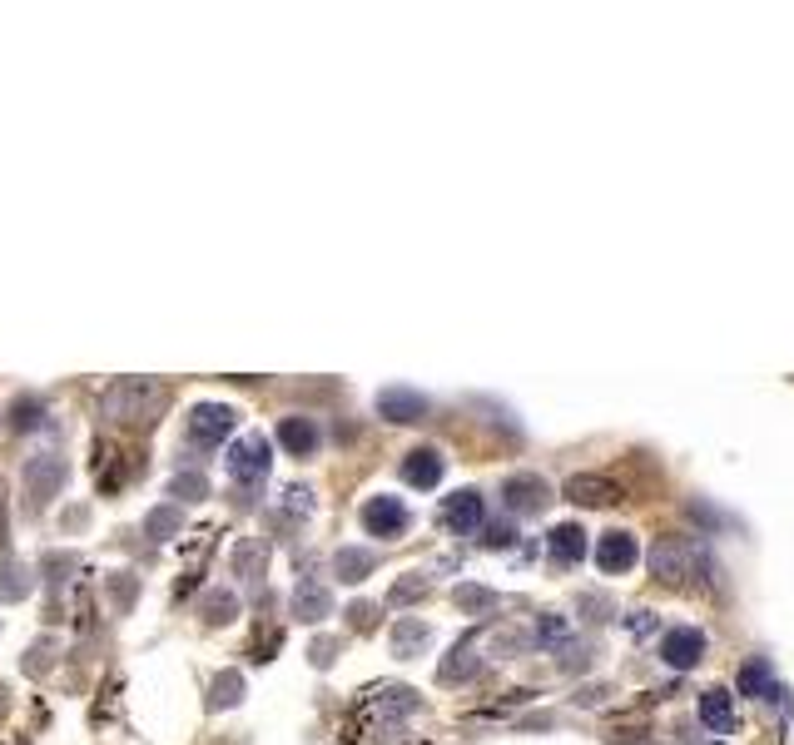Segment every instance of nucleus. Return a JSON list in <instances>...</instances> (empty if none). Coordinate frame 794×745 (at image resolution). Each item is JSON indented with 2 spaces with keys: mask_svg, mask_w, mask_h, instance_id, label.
<instances>
[{
  "mask_svg": "<svg viewBox=\"0 0 794 745\" xmlns=\"http://www.w3.org/2000/svg\"><path fill=\"white\" fill-rule=\"evenodd\" d=\"M110 596H115V616H125V611H130V601H134V577H130V572H115V577H110Z\"/></svg>",
  "mask_w": 794,
  "mask_h": 745,
  "instance_id": "473e14b6",
  "label": "nucleus"
},
{
  "mask_svg": "<svg viewBox=\"0 0 794 745\" xmlns=\"http://www.w3.org/2000/svg\"><path fill=\"white\" fill-rule=\"evenodd\" d=\"M35 587V567L30 562H0V601H25Z\"/></svg>",
  "mask_w": 794,
  "mask_h": 745,
  "instance_id": "5701e85b",
  "label": "nucleus"
},
{
  "mask_svg": "<svg viewBox=\"0 0 794 745\" xmlns=\"http://www.w3.org/2000/svg\"><path fill=\"white\" fill-rule=\"evenodd\" d=\"M715 745H725V741H715Z\"/></svg>",
  "mask_w": 794,
  "mask_h": 745,
  "instance_id": "58836bf2",
  "label": "nucleus"
},
{
  "mask_svg": "<svg viewBox=\"0 0 794 745\" xmlns=\"http://www.w3.org/2000/svg\"><path fill=\"white\" fill-rule=\"evenodd\" d=\"M566 497H571L576 507H616V502H621V487H616L611 477H596V472H576V477L566 482Z\"/></svg>",
  "mask_w": 794,
  "mask_h": 745,
  "instance_id": "ddd939ff",
  "label": "nucleus"
},
{
  "mask_svg": "<svg viewBox=\"0 0 794 745\" xmlns=\"http://www.w3.org/2000/svg\"><path fill=\"white\" fill-rule=\"evenodd\" d=\"M417 596H427V577H402V582H393V592H388V606H412Z\"/></svg>",
  "mask_w": 794,
  "mask_h": 745,
  "instance_id": "2f4dec72",
  "label": "nucleus"
},
{
  "mask_svg": "<svg viewBox=\"0 0 794 745\" xmlns=\"http://www.w3.org/2000/svg\"><path fill=\"white\" fill-rule=\"evenodd\" d=\"M358 517H363V532H368V537H402V532H407V522H412V517H407V507H402V497H388V492L368 497Z\"/></svg>",
  "mask_w": 794,
  "mask_h": 745,
  "instance_id": "423d86ee",
  "label": "nucleus"
},
{
  "mask_svg": "<svg viewBox=\"0 0 794 745\" xmlns=\"http://www.w3.org/2000/svg\"><path fill=\"white\" fill-rule=\"evenodd\" d=\"M60 487H65V457L40 452V457H30V462H25V492H30V502H35V507H45Z\"/></svg>",
  "mask_w": 794,
  "mask_h": 745,
  "instance_id": "0eeeda50",
  "label": "nucleus"
},
{
  "mask_svg": "<svg viewBox=\"0 0 794 745\" xmlns=\"http://www.w3.org/2000/svg\"><path fill=\"white\" fill-rule=\"evenodd\" d=\"M442 527L457 532V537L477 532V527H482V492H472V487L452 492V497L442 502Z\"/></svg>",
  "mask_w": 794,
  "mask_h": 745,
  "instance_id": "9b49d317",
  "label": "nucleus"
},
{
  "mask_svg": "<svg viewBox=\"0 0 794 745\" xmlns=\"http://www.w3.org/2000/svg\"><path fill=\"white\" fill-rule=\"evenodd\" d=\"M626 631H631V636H651V631H656V616H651V611H631V616H626Z\"/></svg>",
  "mask_w": 794,
  "mask_h": 745,
  "instance_id": "f704fd0d",
  "label": "nucleus"
},
{
  "mask_svg": "<svg viewBox=\"0 0 794 745\" xmlns=\"http://www.w3.org/2000/svg\"><path fill=\"white\" fill-rule=\"evenodd\" d=\"M234 423H239V413L229 403H194L189 418H184V433H189L194 447H224V438L234 433Z\"/></svg>",
  "mask_w": 794,
  "mask_h": 745,
  "instance_id": "7ed1b4c3",
  "label": "nucleus"
},
{
  "mask_svg": "<svg viewBox=\"0 0 794 745\" xmlns=\"http://www.w3.org/2000/svg\"><path fill=\"white\" fill-rule=\"evenodd\" d=\"M239 701H244V676H239V671L214 676V686H209V706L219 711V706H239Z\"/></svg>",
  "mask_w": 794,
  "mask_h": 745,
  "instance_id": "cd10ccee",
  "label": "nucleus"
},
{
  "mask_svg": "<svg viewBox=\"0 0 794 745\" xmlns=\"http://www.w3.org/2000/svg\"><path fill=\"white\" fill-rule=\"evenodd\" d=\"M169 497H179V502H199V497H209L204 472H179V477L169 482Z\"/></svg>",
  "mask_w": 794,
  "mask_h": 745,
  "instance_id": "c756f323",
  "label": "nucleus"
},
{
  "mask_svg": "<svg viewBox=\"0 0 794 745\" xmlns=\"http://www.w3.org/2000/svg\"><path fill=\"white\" fill-rule=\"evenodd\" d=\"M40 418H45V408H40L35 398H20V403H15V428H40Z\"/></svg>",
  "mask_w": 794,
  "mask_h": 745,
  "instance_id": "72a5a7b5",
  "label": "nucleus"
},
{
  "mask_svg": "<svg viewBox=\"0 0 794 745\" xmlns=\"http://www.w3.org/2000/svg\"><path fill=\"white\" fill-rule=\"evenodd\" d=\"M313 666H333V641H318V646H313Z\"/></svg>",
  "mask_w": 794,
  "mask_h": 745,
  "instance_id": "4c0bfd02",
  "label": "nucleus"
},
{
  "mask_svg": "<svg viewBox=\"0 0 794 745\" xmlns=\"http://www.w3.org/2000/svg\"><path fill=\"white\" fill-rule=\"evenodd\" d=\"M566 641H571V621H566V616H556V611H546V616L536 621V646L556 651V646H566Z\"/></svg>",
  "mask_w": 794,
  "mask_h": 745,
  "instance_id": "bb28decb",
  "label": "nucleus"
},
{
  "mask_svg": "<svg viewBox=\"0 0 794 745\" xmlns=\"http://www.w3.org/2000/svg\"><path fill=\"white\" fill-rule=\"evenodd\" d=\"M546 552H551V562H556V567H576V562L586 557V532H581L576 522H561V527H551Z\"/></svg>",
  "mask_w": 794,
  "mask_h": 745,
  "instance_id": "dca6fc26",
  "label": "nucleus"
},
{
  "mask_svg": "<svg viewBox=\"0 0 794 745\" xmlns=\"http://www.w3.org/2000/svg\"><path fill=\"white\" fill-rule=\"evenodd\" d=\"M661 656H665V666H670V671H690V666H700V656H705V631H695V626H675V631H665Z\"/></svg>",
  "mask_w": 794,
  "mask_h": 745,
  "instance_id": "1a4fd4ad",
  "label": "nucleus"
},
{
  "mask_svg": "<svg viewBox=\"0 0 794 745\" xmlns=\"http://www.w3.org/2000/svg\"><path fill=\"white\" fill-rule=\"evenodd\" d=\"M45 666H50V641H35V646H30V661H25V671H30V676H40Z\"/></svg>",
  "mask_w": 794,
  "mask_h": 745,
  "instance_id": "c9c22d12",
  "label": "nucleus"
},
{
  "mask_svg": "<svg viewBox=\"0 0 794 745\" xmlns=\"http://www.w3.org/2000/svg\"><path fill=\"white\" fill-rule=\"evenodd\" d=\"M636 537L631 532H606V537H596V567L606 572V577H621V572H631L636 567Z\"/></svg>",
  "mask_w": 794,
  "mask_h": 745,
  "instance_id": "f8f14e48",
  "label": "nucleus"
},
{
  "mask_svg": "<svg viewBox=\"0 0 794 745\" xmlns=\"http://www.w3.org/2000/svg\"><path fill=\"white\" fill-rule=\"evenodd\" d=\"M457 606H462V611H492V606H497V592L462 582V587H457Z\"/></svg>",
  "mask_w": 794,
  "mask_h": 745,
  "instance_id": "7c9ffc66",
  "label": "nucleus"
},
{
  "mask_svg": "<svg viewBox=\"0 0 794 745\" xmlns=\"http://www.w3.org/2000/svg\"><path fill=\"white\" fill-rule=\"evenodd\" d=\"M467 676H477V646H472V641H457V646L447 651V661L437 666V681H442V686H457V681H467Z\"/></svg>",
  "mask_w": 794,
  "mask_h": 745,
  "instance_id": "4be33fe9",
  "label": "nucleus"
},
{
  "mask_svg": "<svg viewBox=\"0 0 794 745\" xmlns=\"http://www.w3.org/2000/svg\"><path fill=\"white\" fill-rule=\"evenodd\" d=\"M293 616H298V621H328V616H333V592H328L323 582L303 577V582L293 587Z\"/></svg>",
  "mask_w": 794,
  "mask_h": 745,
  "instance_id": "2eb2a0df",
  "label": "nucleus"
},
{
  "mask_svg": "<svg viewBox=\"0 0 794 745\" xmlns=\"http://www.w3.org/2000/svg\"><path fill=\"white\" fill-rule=\"evenodd\" d=\"M427 636H432V631H427V621L402 616V621L393 626V656H402V661H407V656H417V651L427 646Z\"/></svg>",
  "mask_w": 794,
  "mask_h": 745,
  "instance_id": "393cba45",
  "label": "nucleus"
},
{
  "mask_svg": "<svg viewBox=\"0 0 794 745\" xmlns=\"http://www.w3.org/2000/svg\"><path fill=\"white\" fill-rule=\"evenodd\" d=\"M373 567H378V552H368V547H338V557H333V572L348 587H358L363 577H373Z\"/></svg>",
  "mask_w": 794,
  "mask_h": 745,
  "instance_id": "412c9836",
  "label": "nucleus"
},
{
  "mask_svg": "<svg viewBox=\"0 0 794 745\" xmlns=\"http://www.w3.org/2000/svg\"><path fill=\"white\" fill-rule=\"evenodd\" d=\"M507 542H512V527H502V522L487 527V547H507Z\"/></svg>",
  "mask_w": 794,
  "mask_h": 745,
  "instance_id": "e433bc0d",
  "label": "nucleus"
},
{
  "mask_svg": "<svg viewBox=\"0 0 794 745\" xmlns=\"http://www.w3.org/2000/svg\"><path fill=\"white\" fill-rule=\"evenodd\" d=\"M179 527H184V512H179V507H154V512L144 517V537H154V542H169Z\"/></svg>",
  "mask_w": 794,
  "mask_h": 745,
  "instance_id": "a878e982",
  "label": "nucleus"
},
{
  "mask_svg": "<svg viewBox=\"0 0 794 745\" xmlns=\"http://www.w3.org/2000/svg\"><path fill=\"white\" fill-rule=\"evenodd\" d=\"M313 512V492L308 487H288L283 497H278V517L283 522H298V517H308Z\"/></svg>",
  "mask_w": 794,
  "mask_h": 745,
  "instance_id": "c85d7f7f",
  "label": "nucleus"
},
{
  "mask_svg": "<svg viewBox=\"0 0 794 745\" xmlns=\"http://www.w3.org/2000/svg\"><path fill=\"white\" fill-rule=\"evenodd\" d=\"M199 616H204L209 626H229V621H239V596L214 587V592L199 596Z\"/></svg>",
  "mask_w": 794,
  "mask_h": 745,
  "instance_id": "b1692460",
  "label": "nucleus"
},
{
  "mask_svg": "<svg viewBox=\"0 0 794 745\" xmlns=\"http://www.w3.org/2000/svg\"><path fill=\"white\" fill-rule=\"evenodd\" d=\"M651 567H656L661 582H685L690 572L705 567V552L695 542H685V537H661L656 552H651Z\"/></svg>",
  "mask_w": 794,
  "mask_h": 745,
  "instance_id": "39448f33",
  "label": "nucleus"
},
{
  "mask_svg": "<svg viewBox=\"0 0 794 745\" xmlns=\"http://www.w3.org/2000/svg\"><path fill=\"white\" fill-rule=\"evenodd\" d=\"M700 721H705L715 736H730V731H735V696H730L725 686H710V691L700 696Z\"/></svg>",
  "mask_w": 794,
  "mask_h": 745,
  "instance_id": "f3484780",
  "label": "nucleus"
},
{
  "mask_svg": "<svg viewBox=\"0 0 794 745\" xmlns=\"http://www.w3.org/2000/svg\"><path fill=\"white\" fill-rule=\"evenodd\" d=\"M268 467H273V443H268L264 433H249V438H239V443L224 452V472H229L239 487H259L268 477Z\"/></svg>",
  "mask_w": 794,
  "mask_h": 745,
  "instance_id": "f03ea898",
  "label": "nucleus"
},
{
  "mask_svg": "<svg viewBox=\"0 0 794 745\" xmlns=\"http://www.w3.org/2000/svg\"><path fill=\"white\" fill-rule=\"evenodd\" d=\"M229 567H234V577L259 582V577H264V567H268V537H244V542L234 547Z\"/></svg>",
  "mask_w": 794,
  "mask_h": 745,
  "instance_id": "a211bd4d",
  "label": "nucleus"
},
{
  "mask_svg": "<svg viewBox=\"0 0 794 745\" xmlns=\"http://www.w3.org/2000/svg\"><path fill=\"white\" fill-rule=\"evenodd\" d=\"M412 711H417V696L407 686H373L363 696V706H358V716H373L378 731H397Z\"/></svg>",
  "mask_w": 794,
  "mask_h": 745,
  "instance_id": "20e7f679",
  "label": "nucleus"
},
{
  "mask_svg": "<svg viewBox=\"0 0 794 745\" xmlns=\"http://www.w3.org/2000/svg\"><path fill=\"white\" fill-rule=\"evenodd\" d=\"M278 443L288 447L293 457H308V452H318V423L293 413V418H283V423H278Z\"/></svg>",
  "mask_w": 794,
  "mask_h": 745,
  "instance_id": "aec40b11",
  "label": "nucleus"
},
{
  "mask_svg": "<svg viewBox=\"0 0 794 745\" xmlns=\"http://www.w3.org/2000/svg\"><path fill=\"white\" fill-rule=\"evenodd\" d=\"M502 497H507V507H512L517 517H531V512H541V507L551 502V487H546L536 472H517V477L502 482Z\"/></svg>",
  "mask_w": 794,
  "mask_h": 745,
  "instance_id": "6e6552de",
  "label": "nucleus"
},
{
  "mask_svg": "<svg viewBox=\"0 0 794 745\" xmlns=\"http://www.w3.org/2000/svg\"><path fill=\"white\" fill-rule=\"evenodd\" d=\"M740 691H745V696H755V701H775V696H780V686H775V666H770L765 656L745 661V666H740Z\"/></svg>",
  "mask_w": 794,
  "mask_h": 745,
  "instance_id": "6ab92c4d",
  "label": "nucleus"
},
{
  "mask_svg": "<svg viewBox=\"0 0 794 745\" xmlns=\"http://www.w3.org/2000/svg\"><path fill=\"white\" fill-rule=\"evenodd\" d=\"M442 472H447V462H442L437 447H412V452L402 457V482H407V487H437Z\"/></svg>",
  "mask_w": 794,
  "mask_h": 745,
  "instance_id": "4468645a",
  "label": "nucleus"
},
{
  "mask_svg": "<svg viewBox=\"0 0 794 745\" xmlns=\"http://www.w3.org/2000/svg\"><path fill=\"white\" fill-rule=\"evenodd\" d=\"M427 408H432V403H427L417 388H402V383H393V388L378 393V413H383L388 423H422Z\"/></svg>",
  "mask_w": 794,
  "mask_h": 745,
  "instance_id": "9d476101",
  "label": "nucleus"
},
{
  "mask_svg": "<svg viewBox=\"0 0 794 745\" xmlns=\"http://www.w3.org/2000/svg\"><path fill=\"white\" fill-rule=\"evenodd\" d=\"M169 403V388L159 378H120L100 393V418L125 423V428H149Z\"/></svg>",
  "mask_w": 794,
  "mask_h": 745,
  "instance_id": "f257e3e1",
  "label": "nucleus"
}]
</instances>
